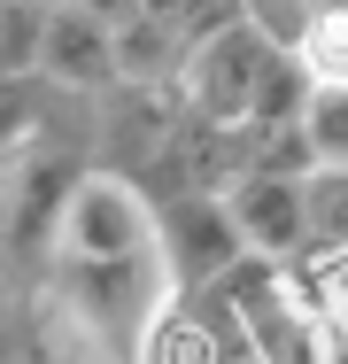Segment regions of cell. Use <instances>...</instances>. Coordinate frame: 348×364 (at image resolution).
<instances>
[{"instance_id": "5b68a950", "label": "cell", "mask_w": 348, "mask_h": 364, "mask_svg": "<svg viewBox=\"0 0 348 364\" xmlns=\"http://www.w3.org/2000/svg\"><path fill=\"white\" fill-rule=\"evenodd\" d=\"M178 109H186L178 85H109V93L93 101V163L116 171V178H139V171L163 155Z\"/></svg>"}, {"instance_id": "7a4b0ae2", "label": "cell", "mask_w": 348, "mask_h": 364, "mask_svg": "<svg viewBox=\"0 0 348 364\" xmlns=\"http://www.w3.org/2000/svg\"><path fill=\"white\" fill-rule=\"evenodd\" d=\"M271 55H278V47L240 16V23H224L217 39L186 47V63H178V101H186L194 117H209V124H248Z\"/></svg>"}, {"instance_id": "30bf717a", "label": "cell", "mask_w": 348, "mask_h": 364, "mask_svg": "<svg viewBox=\"0 0 348 364\" xmlns=\"http://www.w3.org/2000/svg\"><path fill=\"white\" fill-rule=\"evenodd\" d=\"M302 225H310V248L302 256L348 248V163H317L302 178Z\"/></svg>"}, {"instance_id": "9c48e42d", "label": "cell", "mask_w": 348, "mask_h": 364, "mask_svg": "<svg viewBox=\"0 0 348 364\" xmlns=\"http://www.w3.org/2000/svg\"><path fill=\"white\" fill-rule=\"evenodd\" d=\"M109 55H116V85H178V63H186L178 31L155 16H124L109 31Z\"/></svg>"}, {"instance_id": "8fae6325", "label": "cell", "mask_w": 348, "mask_h": 364, "mask_svg": "<svg viewBox=\"0 0 348 364\" xmlns=\"http://www.w3.org/2000/svg\"><path fill=\"white\" fill-rule=\"evenodd\" d=\"M310 93H317L310 63L278 47V55H271V70H263V85H256V109H248V124H302V117H310Z\"/></svg>"}, {"instance_id": "5bb4252c", "label": "cell", "mask_w": 348, "mask_h": 364, "mask_svg": "<svg viewBox=\"0 0 348 364\" xmlns=\"http://www.w3.org/2000/svg\"><path fill=\"white\" fill-rule=\"evenodd\" d=\"M310 147H317V163H348V85L310 93Z\"/></svg>"}, {"instance_id": "8992f818", "label": "cell", "mask_w": 348, "mask_h": 364, "mask_svg": "<svg viewBox=\"0 0 348 364\" xmlns=\"http://www.w3.org/2000/svg\"><path fill=\"white\" fill-rule=\"evenodd\" d=\"M224 202H232V225L248 232L256 256H271V264H302V248H310V225H302V178L240 171V178L224 186Z\"/></svg>"}, {"instance_id": "9a60e30c", "label": "cell", "mask_w": 348, "mask_h": 364, "mask_svg": "<svg viewBox=\"0 0 348 364\" xmlns=\"http://www.w3.org/2000/svg\"><path fill=\"white\" fill-rule=\"evenodd\" d=\"M317 8H333V0H248V23H256V31H263L271 47H286V55H294Z\"/></svg>"}, {"instance_id": "52a82bcc", "label": "cell", "mask_w": 348, "mask_h": 364, "mask_svg": "<svg viewBox=\"0 0 348 364\" xmlns=\"http://www.w3.org/2000/svg\"><path fill=\"white\" fill-rule=\"evenodd\" d=\"M39 77L62 93H109L116 85V55H109V23L85 16L77 0L47 8V39H39Z\"/></svg>"}, {"instance_id": "e0dca14e", "label": "cell", "mask_w": 348, "mask_h": 364, "mask_svg": "<svg viewBox=\"0 0 348 364\" xmlns=\"http://www.w3.org/2000/svg\"><path fill=\"white\" fill-rule=\"evenodd\" d=\"M77 8H85V16H101V23H109V31H116V23H124V16H139V0H77Z\"/></svg>"}, {"instance_id": "3957f363", "label": "cell", "mask_w": 348, "mask_h": 364, "mask_svg": "<svg viewBox=\"0 0 348 364\" xmlns=\"http://www.w3.org/2000/svg\"><path fill=\"white\" fill-rule=\"evenodd\" d=\"M155 256H163L170 294H202L248 256V232L232 225L224 194H186V202H163L155 210Z\"/></svg>"}, {"instance_id": "277c9868", "label": "cell", "mask_w": 348, "mask_h": 364, "mask_svg": "<svg viewBox=\"0 0 348 364\" xmlns=\"http://www.w3.org/2000/svg\"><path fill=\"white\" fill-rule=\"evenodd\" d=\"M240 163H248L240 124H209V117H194V109H178L163 155L139 171V194H147L155 210H163V202H186V194H224V186L240 178Z\"/></svg>"}, {"instance_id": "ba28073f", "label": "cell", "mask_w": 348, "mask_h": 364, "mask_svg": "<svg viewBox=\"0 0 348 364\" xmlns=\"http://www.w3.org/2000/svg\"><path fill=\"white\" fill-rule=\"evenodd\" d=\"M132 357L139 364H224L217 357V333H209V310L194 294H163V310L139 326Z\"/></svg>"}, {"instance_id": "6da1fadb", "label": "cell", "mask_w": 348, "mask_h": 364, "mask_svg": "<svg viewBox=\"0 0 348 364\" xmlns=\"http://www.w3.org/2000/svg\"><path fill=\"white\" fill-rule=\"evenodd\" d=\"M55 256L62 264H139V256H155V202L139 194V178H116V171L93 163L62 202Z\"/></svg>"}, {"instance_id": "4fadbf2b", "label": "cell", "mask_w": 348, "mask_h": 364, "mask_svg": "<svg viewBox=\"0 0 348 364\" xmlns=\"http://www.w3.org/2000/svg\"><path fill=\"white\" fill-rule=\"evenodd\" d=\"M39 39H47V8L0 0V77H39Z\"/></svg>"}, {"instance_id": "ac0fdd59", "label": "cell", "mask_w": 348, "mask_h": 364, "mask_svg": "<svg viewBox=\"0 0 348 364\" xmlns=\"http://www.w3.org/2000/svg\"><path fill=\"white\" fill-rule=\"evenodd\" d=\"M31 8H62V0H31Z\"/></svg>"}, {"instance_id": "7c38bea8", "label": "cell", "mask_w": 348, "mask_h": 364, "mask_svg": "<svg viewBox=\"0 0 348 364\" xmlns=\"http://www.w3.org/2000/svg\"><path fill=\"white\" fill-rule=\"evenodd\" d=\"M294 55L310 63L317 85H348V0H333V8H317V16H310V31H302V47H294Z\"/></svg>"}, {"instance_id": "2e32d148", "label": "cell", "mask_w": 348, "mask_h": 364, "mask_svg": "<svg viewBox=\"0 0 348 364\" xmlns=\"http://www.w3.org/2000/svg\"><path fill=\"white\" fill-rule=\"evenodd\" d=\"M194 8H202V0H139V16H155V23H170V31H178Z\"/></svg>"}]
</instances>
